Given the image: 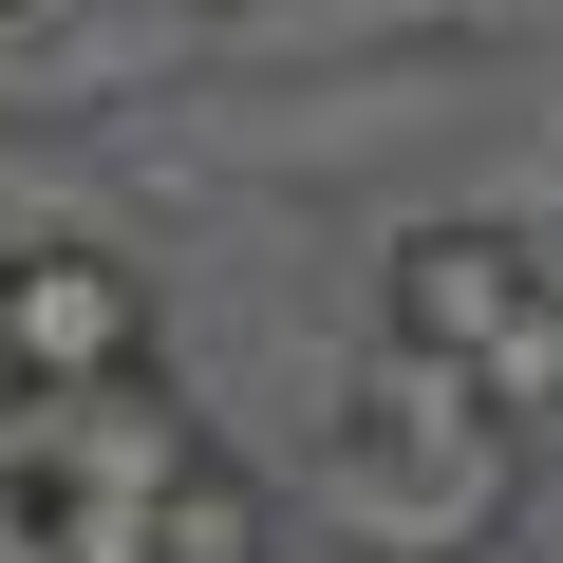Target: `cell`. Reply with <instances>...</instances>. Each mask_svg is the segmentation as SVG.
I'll list each match as a JSON object with an SVG mask.
<instances>
[{
  "instance_id": "cell-2",
  "label": "cell",
  "mask_w": 563,
  "mask_h": 563,
  "mask_svg": "<svg viewBox=\"0 0 563 563\" xmlns=\"http://www.w3.org/2000/svg\"><path fill=\"white\" fill-rule=\"evenodd\" d=\"M507 488H526V432H488V413H470V395H432V376L357 395V413H339V451H320V507H339V526H376L395 563H470V544L507 526Z\"/></svg>"
},
{
  "instance_id": "cell-1",
  "label": "cell",
  "mask_w": 563,
  "mask_h": 563,
  "mask_svg": "<svg viewBox=\"0 0 563 563\" xmlns=\"http://www.w3.org/2000/svg\"><path fill=\"white\" fill-rule=\"evenodd\" d=\"M395 376L470 395L488 432H544L563 395V282L526 225H413L395 244Z\"/></svg>"
},
{
  "instance_id": "cell-4",
  "label": "cell",
  "mask_w": 563,
  "mask_h": 563,
  "mask_svg": "<svg viewBox=\"0 0 563 563\" xmlns=\"http://www.w3.org/2000/svg\"><path fill=\"white\" fill-rule=\"evenodd\" d=\"M132 563H282V526H263V488H244L225 451H188V470L132 507Z\"/></svg>"
},
{
  "instance_id": "cell-6",
  "label": "cell",
  "mask_w": 563,
  "mask_h": 563,
  "mask_svg": "<svg viewBox=\"0 0 563 563\" xmlns=\"http://www.w3.org/2000/svg\"><path fill=\"white\" fill-rule=\"evenodd\" d=\"M0 20H38V0H0Z\"/></svg>"
},
{
  "instance_id": "cell-3",
  "label": "cell",
  "mask_w": 563,
  "mask_h": 563,
  "mask_svg": "<svg viewBox=\"0 0 563 563\" xmlns=\"http://www.w3.org/2000/svg\"><path fill=\"white\" fill-rule=\"evenodd\" d=\"M113 376H151V263L20 244L0 263V395H113Z\"/></svg>"
},
{
  "instance_id": "cell-5",
  "label": "cell",
  "mask_w": 563,
  "mask_h": 563,
  "mask_svg": "<svg viewBox=\"0 0 563 563\" xmlns=\"http://www.w3.org/2000/svg\"><path fill=\"white\" fill-rule=\"evenodd\" d=\"M0 563H38V526H20V488H0Z\"/></svg>"
}]
</instances>
